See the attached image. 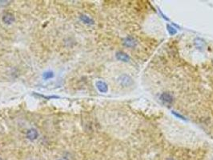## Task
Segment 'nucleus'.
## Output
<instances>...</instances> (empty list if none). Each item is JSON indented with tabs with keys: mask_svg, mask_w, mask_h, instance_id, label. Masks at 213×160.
I'll return each instance as SVG.
<instances>
[{
	"mask_svg": "<svg viewBox=\"0 0 213 160\" xmlns=\"http://www.w3.org/2000/svg\"><path fill=\"white\" fill-rule=\"evenodd\" d=\"M0 160H2V158H0Z\"/></svg>",
	"mask_w": 213,
	"mask_h": 160,
	"instance_id": "12",
	"label": "nucleus"
},
{
	"mask_svg": "<svg viewBox=\"0 0 213 160\" xmlns=\"http://www.w3.org/2000/svg\"><path fill=\"white\" fill-rule=\"evenodd\" d=\"M167 31H168V33H169L170 35H174V34H176L177 30H176V28H174L173 27H172V26L167 25Z\"/></svg>",
	"mask_w": 213,
	"mask_h": 160,
	"instance_id": "10",
	"label": "nucleus"
},
{
	"mask_svg": "<svg viewBox=\"0 0 213 160\" xmlns=\"http://www.w3.org/2000/svg\"><path fill=\"white\" fill-rule=\"evenodd\" d=\"M39 136V134H38V131H37L36 129L34 128H31V129H29L27 132V138L28 139L31 140H35Z\"/></svg>",
	"mask_w": 213,
	"mask_h": 160,
	"instance_id": "7",
	"label": "nucleus"
},
{
	"mask_svg": "<svg viewBox=\"0 0 213 160\" xmlns=\"http://www.w3.org/2000/svg\"><path fill=\"white\" fill-rule=\"evenodd\" d=\"M2 21H3V23H6V24H8V25L11 24V23L15 22L14 14H12V13H10V12L5 13L3 16H2Z\"/></svg>",
	"mask_w": 213,
	"mask_h": 160,
	"instance_id": "4",
	"label": "nucleus"
},
{
	"mask_svg": "<svg viewBox=\"0 0 213 160\" xmlns=\"http://www.w3.org/2000/svg\"><path fill=\"white\" fill-rule=\"evenodd\" d=\"M54 77V73H53V71H46V72H44V75H43V78H44V79H50V78H53Z\"/></svg>",
	"mask_w": 213,
	"mask_h": 160,
	"instance_id": "9",
	"label": "nucleus"
},
{
	"mask_svg": "<svg viewBox=\"0 0 213 160\" xmlns=\"http://www.w3.org/2000/svg\"><path fill=\"white\" fill-rule=\"evenodd\" d=\"M80 19L83 23L87 24V25H93V24H94V20L92 19L91 18H89L88 16L85 15V14H81Z\"/></svg>",
	"mask_w": 213,
	"mask_h": 160,
	"instance_id": "8",
	"label": "nucleus"
},
{
	"mask_svg": "<svg viewBox=\"0 0 213 160\" xmlns=\"http://www.w3.org/2000/svg\"><path fill=\"white\" fill-rule=\"evenodd\" d=\"M160 99L164 103H166V104L170 105V104H172V103H173L174 98H173V96L170 94V93L164 92V93H163V94H161L160 97Z\"/></svg>",
	"mask_w": 213,
	"mask_h": 160,
	"instance_id": "2",
	"label": "nucleus"
},
{
	"mask_svg": "<svg viewBox=\"0 0 213 160\" xmlns=\"http://www.w3.org/2000/svg\"><path fill=\"white\" fill-rule=\"evenodd\" d=\"M118 81H119V84L124 87H130L133 84L132 78L127 75H122L121 76H119Z\"/></svg>",
	"mask_w": 213,
	"mask_h": 160,
	"instance_id": "1",
	"label": "nucleus"
},
{
	"mask_svg": "<svg viewBox=\"0 0 213 160\" xmlns=\"http://www.w3.org/2000/svg\"><path fill=\"white\" fill-rule=\"evenodd\" d=\"M123 44H124L125 46H127V47L132 48V47H135V46H136L137 41H136V39H135V38H133V37L131 36H129V37H127V38H125V39H124Z\"/></svg>",
	"mask_w": 213,
	"mask_h": 160,
	"instance_id": "3",
	"label": "nucleus"
},
{
	"mask_svg": "<svg viewBox=\"0 0 213 160\" xmlns=\"http://www.w3.org/2000/svg\"><path fill=\"white\" fill-rule=\"evenodd\" d=\"M115 57L119 61L124 62H128L130 61V57L127 55L126 53L123 52V51H118L115 55Z\"/></svg>",
	"mask_w": 213,
	"mask_h": 160,
	"instance_id": "5",
	"label": "nucleus"
},
{
	"mask_svg": "<svg viewBox=\"0 0 213 160\" xmlns=\"http://www.w3.org/2000/svg\"><path fill=\"white\" fill-rule=\"evenodd\" d=\"M97 89L101 92V93H107L108 91V86L105 82L103 81H97L96 82Z\"/></svg>",
	"mask_w": 213,
	"mask_h": 160,
	"instance_id": "6",
	"label": "nucleus"
},
{
	"mask_svg": "<svg viewBox=\"0 0 213 160\" xmlns=\"http://www.w3.org/2000/svg\"><path fill=\"white\" fill-rule=\"evenodd\" d=\"M212 160H213V159H212Z\"/></svg>",
	"mask_w": 213,
	"mask_h": 160,
	"instance_id": "14",
	"label": "nucleus"
},
{
	"mask_svg": "<svg viewBox=\"0 0 213 160\" xmlns=\"http://www.w3.org/2000/svg\"><path fill=\"white\" fill-rule=\"evenodd\" d=\"M172 114H174L175 116H176L177 118H179V119H182V120H184V121H186L185 117H184V116H183V115H182V114H179V113H177V112H176V111H172Z\"/></svg>",
	"mask_w": 213,
	"mask_h": 160,
	"instance_id": "11",
	"label": "nucleus"
},
{
	"mask_svg": "<svg viewBox=\"0 0 213 160\" xmlns=\"http://www.w3.org/2000/svg\"><path fill=\"white\" fill-rule=\"evenodd\" d=\"M59 160H62V159H59Z\"/></svg>",
	"mask_w": 213,
	"mask_h": 160,
	"instance_id": "13",
	"label": "nucleus"
}]
</instances>
